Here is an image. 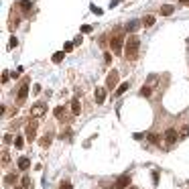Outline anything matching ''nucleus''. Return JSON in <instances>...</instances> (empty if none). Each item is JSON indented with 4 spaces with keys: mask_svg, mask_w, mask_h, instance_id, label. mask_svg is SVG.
<instances>
[{
    "mask_svg": "<svg viewBox=\"0 0 189 189\" xmlns=\"http://www.w3.org/2000/svg\"><path fill=\"white\" fill-rule=\"evenodd\" d=\"M138 47H140V41L136 35H130V39L126 41V47H124V57L128 61H136L138 59Z\"/></svg>",
    "mask_w": 189,
    "mask_h": 189,
    "instance_id": "f257e3e1",
    "label": "nucleus"
},
{
    "mask_svg": "<svg viewBox=\"0 0 189 189\" xmlns=\"http://www.w3.org/2000/svg\"><path fill=\"white\" fill-rule=\"evenodd\" d=\"M114 187L116 189H126V187H130V175H120L118 179H116V183H114Z\"/></svg>",
    "mask_w": 189,
    "mask_h": 189,
    "instance_id": "f03ea898",
    "label": "nucleus"
},
{
    "mask_svg": "<svg viewBox=\"0 0 189 189\" xmlns=\"http://www.w3.org/2000/svg\"><path fill=\"white\" fill-rule=\"evenodd\" d=\"M163 138H165L167 144H175V143H177V138H179V132L175 130V128H169V130L165 132V136H163Z\"/></svg>",
    "mask_w": 189,
    "mask_h": 189,
    "instance_id": "7ed1b4c3",
    "label": "nucleus"
},
{
    "mask_svg": "<svg viewBox=\"0 0 189 189\" xmlns=\"http://www.w3.org/2000/svg\"><path fill=\"white\" fill-rule=\"evenodd\" d=\"M45 112H47V106L45 104H35L31 108V116H33V118H41V116H45Z\"/></svg>",
    "mask_w": 189,
    "mask_h": 189,
    "instance_id": "20e7f679",
    "label": "nucleus"
},
{
    "mask_svg": "<svg viewBox=\"0 0 189 189\" xmlns=\"http://www.w3.org/2000/svg\"><path fill=\"white\" fill-rule=\"evenodd\" d=\"M116 85H118V71H110L108 73V79H106V88H110V89H114Z\"/></svg>",
    "mask_w": 189,
    "mask_h": 189,
    "instance_id": "39448f33",
    "label": "nucleus"
},
{
    "mask_svg": "<svg viewBox=\"0 0 189 189\" xmlns=\"http://www.w3.org/2000/svg\"><path fill=\"white\" fill-rule=\"evenodd\" d=\"M35 130H37V120H31V122L27 124V128H24V134H27V138L33 143V138H35Z\"/></svg>",
    "mask_w": 189,
    "mask_h": 189,
    "instance_id": "423d86ee",
    "label": "nucleus"
},
{
    "mask_svg": "<svg viewBox=\"0 0 189 189\" xmlns=\"http://www.w3.org/2000/svg\"><path fill=\"white\" fill-rule=\"evenodd\" d=\"M122 41H124V39L120 37V35H116L112 41H110V47H112L114 53H120V51H122Z\"/></svg>",
    "mask_w": 189,
    "mask_h": 189,
    "instance_id": "0eeeda50",
    "label": "nucleus"
},
{
    "mask_svg": "<svg viewBox=\"0 0 189 189\" xmlns=\"http://www.w3.org/2000/svg\"><path fill=\"white\" fill-rule=\"evenodd\" d=\"M94 98H96V104H104V100H106V89L104 88H96Z\"/></svg>",
    "mask_w": 189,
    "mask_h": 189,
    "instance_id": "6e6552de",
    "label": "nucleus"
},
{
    "mask_svg": "<svg viewBox=\"0 0 189 189\" xmlns=\"http://www.w3.org/2000/svg\"><path fill=\"white\" fill-rule=\"evenodd\" d=\"M27 96H29V84H24L23 88L19 89V102H24V100H27Z\"/></svg>",
    "mask_w": 189,
    "mask_h": 189,
    "instance_id": "1a4fd4ad",
    "label": "nucleus"
},
{
    "mask_svg": "<svg viewBox=\"0 0 189 189\" xmlns=\"http://www.w3.org/2000/svg\"><path fill=\"white\" fill-rule=\"evenodd\" d=\"M173 12H175V6H169V4L161 6V14H163V16H171Z\"/></svg>",
    "mask_w": 189,
    "mask_h": 189,
    "instance_id": "9d476101",
    "label": "nucleus"
},
{
    "mask_svg": "<svg viewBox=\"0 0 189 189\" xmlns=\"http://www.w3.org/2000/svg\"><path fill=\"white\" fill-rule=\"evenodd\" d=\"M128 88H130V84H128V81H124V84H120V85H118V89H116V92H114V96H122V94L126 92Z\"/></svg>",
    "mask_w": 189,
    "mask_h": 189,
    "instance_id": "9b49d317",
    "label": "nucleus"
},
{
    "mask_svg": "<svg viewBox=\"0 0 189 189\" xmlns=\"http://www.w3.org/2000/svg\"><path fill=\"white\" fill-rule=\"evenodd\" d=\"M71 112H73L75 116H77V114L81 112V104H79V100H77V98H75L73 102H71Z\"/></svg>",
    "mask_w": 189,
    "mask_h": 189,
    "instance_id": "f8f14e48",
    "label": "nucleus"
},
{
    "mask_svg": "<svg viewBox=\"0 0 189 189\" xmlns=\"http://www.w3.org/2000/svg\"><path fill=\"white\" fill-rule=\"evenodd\" d=\"M19 167L20 169H29V167H31V161H29L27 157H20L19 159Z\"/></svg>",
    "mask_w": 189,
    "mask_h": 189,
    "instance_id": "ddd939ff",
    "label": "nucleus"
},
{
    "mask_svg": "<svg viewBox=\"0 0 189 189\" xmlns=\"http://www.w3.org/2000/svg\"><path fill=\"white\" fill-rule=\"evenodd\" d=\"M136 29H138V20H130V23L126 24V31L128 33H134Z\"/></svg>",
    "mask_w": 189,
    "mask_h": 189,
    "instance_id": "4468645a",
    "label": "nucleus"
},
{
    "mask_svg": "<svg viewBox=\"0 0 189 189\" xmlns=\"http://www.w3.org/2000/svg\"><path fill=\"white\" fill-rule=\"evenodd\" d=\"M63 57H65V51H57V53L53 55V63H61Z\"/></svg>",
    "mask_w": 189,
    "mask_h": 189,
    "instance_id": "2eb2a0df",
    "label": "nucleus"
},
{
    "mask_svg": "<svg viewBox=\"0 0 189 189\" xmlns=\"http://www.w3.org/2000/svg\"><path fill=\"white\" fill-rule=\"evenodd\" d=\"M31 6H33V2H31V0H20V8H23L24 12H29V10H31Z\"/></svg>",
    "mask_w": 189,
    "mask_h": 189,
    "instance_id": "dca6fc26",
    "label": "nucleus"
},
{
    "mask_svg": "<svg viewBox=\"0 0 189 189\" xmlns=\"http://www.w3.org/2000/svg\"><path fill=\"white\" fill-rule=\"evenodd\" d=\"M143 24H144V27H153V24H154V16H153V14H148V16H144V20H143Z\"/></svg>",
    "mask_w": 189,
    "mask_h": 189,
    "instance_id": "f3484780",
    "label": "nucleus"
},
{
    "mask_svg": "<svg viewBox=\"0 0 189 189\" xmlns=\"http://www.w3.org/2000/svg\"><path fill=\"white\" fill-rule=\"evenodd\" d=\"M63 112H65V108H63V106H57V108L53 110V116H55V118H61Z\"/></svg>",
    "mask_w": 189,
    "mask_h": 189,
    "instance_id": "a211bd4d",
    "label": "nucleus"
},
{
    "mask_svg": "<svg viewBox=\"0 0 189 189\" xmlns=\"http://www.w3.org/2000/svg\"><path fill=\"white\" fill-rule=\"evenodd\" d=\"M151 94H153V89L148 88V85H144V88L140 89V96H143V98H148V96H151Z\"/></svg>",
    "mask_w": 189,
    "mask_h": 189,
    "instance_id": "6ab92c4d",
    "label": "nucleus"
},
{
    "mask_svg": "<svg viewBox=\"0 0 189 189\" xmlns=\"http://www.w3.org/2000/svg\"><path fill=\"white\" fill-rule=\"evenodd\" d=\"M157 81H159V75H151V77H148V81H147V84H144V85H148V88H153V85L157 84Z\"/></svg>",
    "mask_w": 189,
    "mask_h": 189,
    "instance_id": "aec40b11",
    "label": "nucleus"
},
{
    "mask_svg": "<svg viewBox=\"0 0 189 189\" xmlns=\"http://www.w3.org/2000/svg\"><path fill=\"white\" fill-rule=\"evenodd\" d=\"M14 147H16V148H23V147H24L23 136H16V138H14Z\"/></svg>",
    "mask_w": 189,
    "mask_h": 189,
    "instance_id": "412c9836",
    "label": "nucleus"
},
{
    "mask_svg": "<svg viewBox=\"0 0 189 189\" xmlns=\"http://www.w3.org/2000/svg\"><path fill=\"white\" fill-rule=\"evenodd\" d=\"M51 140H53V138H51V134H45V138L41 140V147H49V144H51Z\"/></svg>",
    "mask_w": 189,
    "mask_h": 189,
    "instance_id": "4be33fe9",
    "label": "nucleus"
},
{
    "mask_svg": "<svg viewBox=\"0 0 189 189\" xmlns=\"http://www.w3.org/2000/svg\"><path fill=\"white\" fill-rule=\"evenodd\" d=\"M187 136H189V126H183L179 132V138H187Z\"/></svg>",
    "mask_w": 189,
    "mask_h": 189,
    "instance_id": "5701e85b",
    "label": "nucleus"
},
{
    "mask_svg": "<svg viewBox=\"0 0 189 189\" xmlns=\"http://www.w3.org/2000/svg\"><path fill=\"white\" fill-rule=\"evenodd\" d=\"M14 181H16V177H14V175H6V177H4V183H6V185H12Z\"/></svg>",
    "mask_w": 189,
    "mask_h": 189,
    "instance_id": "b1692460",
    "label": "nucleus"
},
{
    "mask_svg": "<svg viewBox=\"0 0 189 189\" xmlns=\"http://www.w3.org/2000/svg\"><path fill=\"white\" fill-rule=\"evenodd\" d=\"M147 138L151 140L153 144H159V136H157V134H153V132H151V134H147Z\"/></svg>",
    "mask_w": 189,
    "mask_h": 189,
    "instance_id": "393cba45",
    "label": "nucleus"
},
{
    "mask_svg": "<svg viewBox=\"0 0 189 189\" xmlns=\"http://www.w3.org/2000/svg\"><path fill=\"white\" fill-rule=\"evenodd\" d=\"M20 183H23V187H31V179H29L27 175L23 177V181H20Z\"/></svg>",
    "mask_w": 189,
    "mask_h": 189,
    "instance_id": "a878e982",
    "label": "nucleus"
},
{
    "mask_svg": "<svg viewBox=\"0 0 189 189\" xmlns=\"http://www.w3.org/2000/svg\"><path fill=\"white\" fill-rule=\"evenodd\" d=\"M59 189H73V187H71V183H69V181H63V183H61V187H59Z\"/></svg>",
    "mask_w": 189,
    "mask_h": 189,
    "instance_id": "bb28decb",
    "label": "nucleus"
},
{
    "mask_svg": "<svg viewBox=\"0 0 189 189\" xmlns=\"http://www.w3.org/2000/svg\"><path fill=\"white\" fill-rule=\"evenodd\" d=\"M73 43H65V47H63V51H65V53H67V51H71V49H73Z\"/></svg>",
    "mask_w": 189,
    "mask_h": 189,
    "instance_id": "cd10ccee",
    "label": "nucleus"
},
{
    "mask_svg": "<svg viewBox=\"0 0 189 189\" xmlns=\"http://www.w3.org/2000/svg\"><path fill=\"white\" fill-rule=\"evenodd\" d=\"M4 143H14V138H12V134H6V136H4Z\"/></svg>",
    "mask_w": 189,
    "mask_h": 189,
    "instance_id": "c85d7f7f",
    "label": "nucleus"
},
{
    "mask_svg": "<svg viewBox=\"0 0 189 189\" xmlns=\"http://www.w3.org/2000/svg\"><path fill=\"white\" fill-rule=\"evenodd\" d=\"M8 161H10V154H8V153H4V154H2V163H4V165H6Z\"/></svg>",
    "mask_w": 189,
    "mask_h": 189,
    "instance_id": "c756f323",
    "label": "nucleus"
},
{
    "mask_svg": "<svg viewBox=\"0 0 189 189\" xmlns=\"http://www.w3.org/2000/svg\"><path fill=\"white\" fill-rule=\"evenodd\" d=\"M81 33H92V27H89V24H84V27H81Z\"/></svg>",
    "mask_w": 189,
    "mask_h": 189,
    "instance_id": "7c9ffc66",
    "label": "nucleus"
},
{
    "mask_svg": "<svg viewBox=\"0 0 189 189\" xmlns=\"http://www.w3.org/2000/svg\"><path fill=\"white\" fill-rule=\"evenodd\" d=\"M14 45H16V37H10V43H8V49H12Z\"/></svg>",
    "mask_w": 189,
    "mask_h": 189,
    "instance_id": "2f4dec72",
    "label": "nucleus"
},
{
    "mask_svg": "<svg viewBox=\"0 0 189 189\" xmlns=\"http://www.w3.org/2000/svg\"><path fill=\"white\" fill-rule=\"evenodd\" d=\"M20 71H23V67H16V71H12L10 75H12V77H19V75H20Z\"/></svg>",
    "mask_w": 189,
    "mask_h": 189,
    "instance_id": "473e14b6",
    "label": "nucleus"
},
{
    "mask_svg": "<svg viewBox=\"0 0 189 189\" xmlns=\"http://www.w3.org/2000/svg\"><path fill=\"white\" fill-rule=\"evenodd\" d=\"M179 2H183V4H185V2H189V0H179Z\"/></svg>",
    "mask_w": 189,
    "mask_h": 189,
    "instance_id": "72a5a7b5",
    "label": "nucleus"
}]
</instances>
